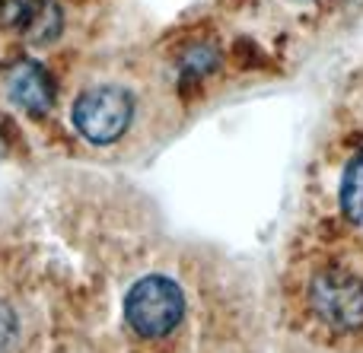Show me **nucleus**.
I'll list each match as a JSON object with an SVG mask.
<instances>
[{"instance_id": "f257e3e1", "label": "nucleus", "mask_w": 363, "mask_h": 353, "mask_svg": "<svg viewBox=\"0 0 363 353\" xmlns=\"http://www.w3.org/2000/svg\"><path fill=\"white\" fill-rule=\"evenodd\" d=\"M185 316V296L179 284L163 274L140 277L125 296V318L140 337H163Z\"/></svg>"}, {"instance_id": "f03ea898", "label": "nucleus", "mask_w": 363, "mask_h": 353, "mask_svg": "<svg viewBox=\"0 0 363 353\" xmlns=\"http://www.w3.org/2000/svg\"><path fill=\"white\" fill-rule=\"evenodd\" d=\"M306 296L315 318L332 331L363 328V280L347 267H322L309 280Z\"/></svg>"}, {"instance_id": "7ed1b4c3", "label": "nucleus", "mask_w": 363, "mask_h": 353, "mask_svg": "<svg viewBox=\"0 0 363 353\" xmlns=\"http://www.w3.org/2000/svg\"><path fill=\"white\" fill-rule=\"evenodd\" d=\"M134 118V96L121 86L102 83L93 86L74 102V127L89 144H115L131 127Z\"/></svg>"}, {"instance_id": "20e7f679", "label": "nucleus", "mask_w": 363, "mask_h": 353, "mask_svg": "<svg viewBox=\"0 0 363 353\" xmlns=\"http://www.w3.org/2000/svg\"><path fill=\"white\" fill-rule=\"evenodd\" d=\"M10 99L26 112L45 115L51 108V102H55V83H51L48 70L35 61L19 64L10 74Z\"/></svg>"}, {"instance_id": "39448f33", "label": "nucleus", "mask_w": 363, "mask_h": 353, "mask_svg": "<svg viewBox=\"0 0 363 353\" xmlns=\"http://www.w3.org/2000/svg\"><path fill=\"white\" fill-rule=\"evenodd\" d=\"M23 35L29 38L32 45H48L61 35L64 29V10L55 4V0H32L29 13L23 19Z\"/></svg>"}, {"instance_id": "423d86ee", "label": "nucleus", "mask_w": 363, "mask_h": 353, "mask_svg": "<svg viewBox=\"0 0 363 353\" xmlns=\"http://www.w3.org/2000/svg\"><path fill=\"white\" fill-rule=\"evenodd\" d=\"M338 201H341V214H345L354 226H363V150L345 166Z\"/></svg>"}, {"instance_id": "0eeeda50", "label": "nucleus", "mask_w": 363, "mask_h": 353, "mask_svg": "<svg viewBox=\"0 0 363 353\" xmlns=\"http://www.w3.org/2000/svg\"><path fill=\"white\" fill-rule=\"evenodd\" d=\"M220 67V51L213 45H194L182 54V74L191 80H204Z\"/></svg>"}, {"instance_id": "6e6552de", "label": "nucleus", "mask_w": 363, "mask_h": 353, "mask_svg": "<svg viewBox=\"0 0 363 353\" xmlns=\"http://www.w3.org/2000/svg\"><path fill=\"white\" fill-rule=\"evenodd\" d=\"M32 0H0V29H19Z\"/></svg>"}, {"instance_id": "1a4fd4ad", "label": "nucleus", "mask_w": 363, "mask_h": 353, "mask_svg": "<svg viewBox=\"0 0 363 353\" xmlns=\"http://www.w3.org/2000/svg\"><path fill=\"white\" fill-rule=\"evenodd\" d=\"M16 316H13V309L0 299V353H10L16 347Z\"/></svg>"}]
</instances>
